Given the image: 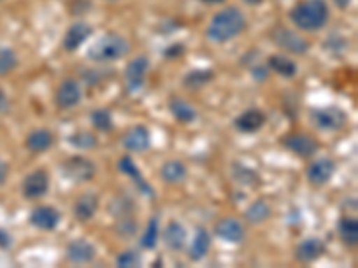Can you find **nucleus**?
Wrapping results in <instances>:
<instances>
[{"instance_id":"f704fd0d","label":"nucleus","mask_w":358,"mask_h":268,"mask_svg":"<svg viewBox=\"0 0 358 268\" xmlns=\"http://www.w3.org/2000/svg\"><path fill=\"white\" fill-rule=\"evenodd\" d=\"M158 238H159V223H158V218H151L149 220V223H147L145 228V232H143V236L140 238V245H142V248H147V251H152V248L156 247V244H158Z\"/></svg>"},{"instance_id":"a18cd8bd","label":"nucleus","mask_w":358,"mask_h":268,"mask_svg":"<svg viewBox=\"0 0 358 268\" xmlns=\"http://www.w3.org/2000/svg\"><path fill=\"white\" fill-rule=\"evenodd\" d=\"M203 2H210V4H217V2H224V0H203Z\"/></svg>"},{"instance_id":"ea45409f","label":"nucleus","mask_w":358,"mask_h":268,"mask_svg":"<svg viewBox=\"0 0 358 268\" xmlns=\"http://www.w3.org/2000/svg\"><path fill=\"white\" fill-rule=\"evenodd\" d=\"M11 110V102H9V97L6 95V91L0 88V114H6L9 113Z\"/></svg>"},{"instance_id":"a211bd4d","label":"nucleus","mask_w":358,"mask_h":268,"mask_svg":"<svg viewBox=\"0 0 358 268\" xmlns=\"http://www.w3.org/2000/svg\"><path fill=\"white\" fill-rule=\"evenodd\" d=\"M152 143L151 131L145 126H134L122 136V147L129 152H145Z\"/></svg>"},{"instance_id":"7ed1b4c3","label":"nucleus","mask_w":358,"mask_h":268,"mask_svg":"<svg viewBox=\"0 0 358 268\" xmlns=\"http://www.w3.org/2000/svg\"><path fill=\"white\" fill-rule=\"evenodd\" d=\"M131 52V43L118 33H106L92 43L86 57L94 63H110L122 59Z\"/></svg>"},{"instance_id":"a878e982","label":"nucleus","mask_w":358,"mask_h":268,"mask_svg":"<svg viewBox=\"0 0 358 268\" xmlns=\"http://www.w3.org/2000/svg\"><path fill=\"white\" fill-rule=\"evenodd\" d=\"M267 66L271 72H276L280 77L292 79L297 75V63L283 54H274L267 59Z\"/></svg>"},{"instance_id":"c756f323","label":"nucleus","mask_w":358,"mask_h":268,"mask_svg":"<svg viewBox=\"0 0 358 268\" xmlns=\"http://www.w3.org/2000/svg\"><path fill=\"white\" fill-rule=\"evenodd\" d=\"M215 79V73L213 70H190L183 77V86L187 89H201L204 86H208L210 82Z\"/></svg>"},{"instance_id":"0eeeda50","label":"nucleus","mask_w":358,"mask_h":268,"mask_svg":"<svg viewBox=\"0 0 358 268\" xmlns=\"http://www.w3.org/2000/svg\"><path fill=\"white\" fill-rule=\"evenodd\" d=\"M149 70H151V59L143 54L133 57L127 63L126 70H124V81H126V88L129 94H136L143 88Z\"/></svg>"},{"instance_id":"412c9836","label":"nucleus","mask_w":358,"mask_h":268,"mask_svg":"<svg viewBox=\"0 0 358 268\" xmlns=\"http://www.w3.org/2000/svg\"><path fill=\"white\" fill-rule=\"evenodd\" d=\"M162 240L169 251L172 252L183 251L188 240L187 228H185L181 222H178V220H171V222L165 225V229H163Z\"/></svg>"},{"instance_id":"4c0bfd02","label":"nucleus","mask_w":358,"mask_h":268,"mask_svg":"<svg viewBox=\"0 0 358 268\" xmlns=\"http://www.w3.org/2000/svg\"><path fill=\"white\" fill-rule=\"evenodd\" d=\"M268 72H271V70H268L267 65H255L251 68V75L255 79H257L258 82L267 81V79H268Z\"/></svg>"},{"instance_id":"473e14b6","label":"nucleus","mask_w":358,"mask_h":268,"mask_svg":"<svg viewBox=\"0 0 358 268\" xmlns=\"http://www.w3.org/2000/svg\"><path fill=\"white\" fill-rule=\"evenodd\" d=\"M90 120H92V126L95 127L101 133H111L115 127L113 117H111V111L106 107H99L94 113L90 114Z\"/></svg>"},{"instance_id":"ddd939ff","label":"nucleus","mask_w":358,"mask_h":268,"mask_svg":"<svg viewBox=\"0 0 358 268\" xmlns=\"http://www.w3.org/2000/svg\"><path fill=\"white\" fill-rule=\"evenodd\" d=\"M97 258V247L86 238H76L66 245V260L72 265H88Z\"/></svg>"},{"instance_id":"6e6552de","label":"nucleus","mask_w":358,"mask_h":268,"mask_svg":"<svg viewBox=\"0 0 358 268\" xmlns=\"http://www.w3.org/2000/svg\"><path fill=\"white\" fill-rule=\"evenodd\" d=\"M281 143H283V147H285L287 151H290L292 154H296L297 158L303 159L313 158V156L319 152V149H321V143L313 138L312 134L306 133L287 134V136H283Z\"/></svg>"},{"instance_id":"5701e85b","label":"nucleus","mask_w":358,"mask_h":268,"mask_svg":"<svg viewBox=\"0 0 358 268\" xmlns=\"http://www.w3.org/2000/svg\"><path fill=\"white\" fill-rule=\"evenodd\" d=\"M54 145V134L47 129H34L27 134L25 147L33 154H43Z\"/></svg>"},{"instance_id":"49530a36","label":"nucleus","mask_w":358,"mask_h":268,"mask_svg":"<svg viewBox=\"0 0 358 268\" xmlns=\"http://www.w3.org/2000/svg\"><path fill=\"white\" fill-rule=\"evenodd\" d=\"M108 2H117V0H108Z\"/></svg>"},{"instance_id":"e433bc0d","label":"nucleus","mask_w":358,"mask_h":268,"mask_svg":"<svg viewBox=\"0 0 358 268\" xmlns=\"http://www.w3.org/2000/svg\"><path fill=\"white\" fill-rule=\"evenodd\" d=\"M111 215L118 216H127V215H133V202H131L127 197H117V199L111 202V209H110Z\"/></svg>"},{"instance_id":"b1692460","label":"nucleus","mask_w":358,"mask_h":268,"mask_svg":"<svg viewBox=\"0 0 358 268\" xmlns=\"http://www.w3.org/2000/svg\"><path fill=\"white\" fill-rule=\"evenodd\" d=\"M169 111L176 118V122L183 124V126L192 124L197 118L196 106H192L190 102L179 97H172L169 100Z\"/></svg>"},{"instance_id":"dca6fc26","label":"nucleus","mask_w":358,"mask_h":268,"mask_svg":"<svg viewBox=\"0 0 358 268\" xmlns=\"http://www.w3.org/2000/svg\"><path fill=\"white\" fill-rule=\"evenodd\" d=\"M117 167H118V172H120V174H124V175H127V177L133 179V183L136 184V188H138L142 195L155 199V190H152L151 184L147 183L145 177H143L142 172H140V168L136 167V163L133 161V158H131V156H122V158L118 159Z\"/></svg>"},{"instance_id":"393cba45","label":"nucleus","mask_w":358,"mask_h":268,"mask_svg":"<svg viewBox=\"0 0 358 268\" xmlns=\"http://www.w3.org/2000/svg\"><path fill=\"white\" fill-rule=\"evenodd\" d=\"M210 247H212V234L208 232V229L197 228L196 234H194V240H192L188 258L192 261H196V263L197 261H203L208 256Z\"/></svg>"},{"instance_id":"a19ab883","label":"nucleus","mask_w":358,"mask_h":268,"mask_svg":"<svg viewBox=\"0 0 358 268\" xmlns=\"http://www.w3.org/2000/svg\"><path fill=\"white\" fill-rule=\"evenodd\" d=\"M13 245V236L6 229H0V248H9Z\"/></svg>"},{"instance_id":"2eb2a0df","label":"nucleus","mask_w":358,"mask_h":268,"mask_svg":"<svg viewBox=\"0 0 358 268\" xmlns=\"http://www.w3.org/2000/svg\"><path fill=\"white\" fill-rule=\"evenodd\" d=\"M29 222L40 231H54L62 222V213L54 206H36L29 215Z\"/></svg>"},{"instance_id":"20e7f679","label":"nucleus","mask_w":358,"mask_h":268,"mask_svg":"<svg viewBox=\"0 0 358 268\" xmlns=\"http://www.w3.org/2000/svg\"><path fill=\"white\" fill-rule=\"evenodd\" d=\"M268 38H271V41L276 45L278 49H281L287 54H292V56H305L310 50L308 40H305L301 34L292 31V29L283 27V25H274L268 31Z\"/></svg>"},{"instance_id":"bb28decb","label":"nucleus","mask_w":358,"mask_h":268,"mask_svg":"<svg viewBox=\"0 0 358 268\" xmlns=\"http://www.w3.org/2000/svg\"><path fill=\"white\" fill-rule=\"evenodd\" d=\"M231 175H233V181H235L236 184H241V186L258 188L262 184L260 175L252 170V168L242 165V163H235V165H233Z\"/></svg>"},{"instance_id":"9b49d317","label":"nucleus","mask_w":358,"mask_h":268,"mask_svg":"<svg viewBox=\"0 0 358 268\" xmlns=\"http://www.w3.org/2000/svg\"><path fill=\"white\" fill-rule=\"evenodd\" d=\"M337 170V165L331 158H321L315 159L313 163H310L308 168H306V179L312 186H324L331 181V177L335 175Z\"/></svg>"},{"instance_id":"58836bf2","label":"nucleus","mask_w":358,"mask_h":268,"mask_svg":"<svg viewBox=\"0 0 358 268\" xmlns=\"http://www.w3.org/2000/svg\"><path fill=\"white\" fill-rule=\"evenodd\" d=\"M183 54H185V47L181 43H174V45H171L169 49L163 50V56L169 57V59H172V57L183 56Z\"/></svg>"},{"instance_id":"2f4dec72","label":"nucleus","mask_w":358,"mask_h":268,"mask_svg":"<svg viewBox=\"0 0 358 268\" xmlns=\"http://www.w3.org/2000/svg\"><path fill=\"white\" fill-rule=\"evenodd\" d=\"M115 232H117L118 238L129 240V238H133L138 232V220L134 218L133 215L118 216L117 223H115Z\"/></svg>"},{"instance_id":"4468645a","label":"nucleus","mask_w":358,"mask_h":268,"mask_svg":"<svg viewBox=\"0 0 358 268\" xmlns=\"http://www.w3.org/2000/svg\"><path fill=\"white\" fill-rule=\"evenodd\" d=\"M92 34H94V27H92V25L86 24V22L83 20L73 22V24L66 29L65 36H63V49H65L66 52H76L79 47H83V45L88 41V38L92 36Z\"/></svg>"},{"instance_id":"1a4fd4ad","label":"nucleus","mask_w":358,"mask_h":268,"mask_svg":"<svg viewBox=\"0 0 358 268\" xmlns=\"http://www.w3.org/2000/svg\"><path fill=\"white\" fill-rule=\"evenodd\" d=\"M54 100H56L57 110L62 111H69L72 107L79 106L83 100V88L78 79L66 77L65 81H62V84L57 86L56 89Z\"/></svg>"},{"instance_id":"39448f33","label":"nucleus","mask_w":358,"mask_h":268,"mask_svg":"<svg viewBox=\"0 0 358 268\" xmlns=\"http://www.w3.org/2000/svg\"><path fill=\"white\" fill-rule=\"evenodd\" d=\"M59 172L70 183H90L97 174V165L85 156H72L59 165Z\"/></svg>"},{"instance_id":"f257e3e1","label":"nucleus","mask_w":358,"mask_h":268,"mask_svg":"<svg viewBox=\"0 0 358 268\" xmlns=\"http://www.w3.org/2000/svg\"><path fill=\"white\" fill-rule=\"evenodd\" d=\"M248 29V18L236 6H228L213 15L206 27V38L213 43H228Z\"/></svg>"},{"instance_id":"c85d7f7f","label":"nucleus","mask_w":358,"mask_h":268,"mask_svg":"<svg viewBox=\"0 0 358 268\" xmlns=\"http://www.w3.org/2000/svg\"><path fill=\"white\" fill-rule=\"evenodd\" d=\"M271 215H273V209L264 199H257L255 202L249 204V207L245 209V220L251 225H260L265 220L271 218Z\"/></svg>"},{"instance_id":"79ce46f5","label":"nucleus","mask_w":358,"mask_h":268,"mask_svg":"<svg viewBox=\"0 0 358 268\" xmlns=\"http://www.w3.org/2000/svg\"><path fill=\"white\" fill-rule=\"evenodd\" d=\"M8 175H9V165L4 161V159H0V184L6 183Z\"/></svg>"},{"instance_id":"f8f14e48","label":"nucleus","mask_w":358,"mask_h":268,"mask_svg":"<svg viewBox=\"0 0 358 268\" xmlns=\"http://www.w3.org/2000/svg\"><path fill=\"white\" fill-rule=\"evenodd\" d=\"M217 238H220L226 244H242L245 240V228L241 220L233 218V216H226V218H220L215 223V229H213Z\"/></svg>"},{"instance_id":"aec40b11","label":"nucleus","mask_w":358,"mask_h":268,"mask_svg":"<svg viewBox=\"0 0 358 268\" xmlns=\"http://www.w3.org/2000/svg\"><path fill=\"white\" fill-rule=\"evenodd\" d=\"M265 122H267V117H265L264 111L258 110V107H249L233 120V126L236 131L244 134H255L265 126Z\"/></svg>"},{"instance_id":"37998d69","label":"nucleus","mask_w":358,"mask_h":268,"mask_svg":"<svg viewBox=\"0 0 358 268\" xmlns=\"http://www.w3.org/2000/svg\"><path fill=\"white\" fill-rule=\"evenodd\" d=\"M334 2L337 4L338 9H348L351 4V0H334Z\"/></svg>"},{"instance_id":"423d86ee","label":"nucleus","mask_w":358,"mask_h":268,"mask_svg":"<svg viewBox=\"0 0 358 268\" xmlns=\"http://www.w3.org/2000/svg\"><path fill=\"white\" fill-rule=\"evenodd\" d=\"M310 120L319 131L335 133V131H341L348 124V113L338 106L313 107L310 111Z\"/></svg>"},{"instance_id":"4be33fe9","label":"nucleus","mask_w":358,"mask_h":268,"mask_svg":"<svg viewBox=\"0 0 358 268\" xmlns=\"http://www.w3.org/2000/svg\"><path fill=\"white\" fill-rule=\"evenodd\" d=\"M159 177L163 183L167 184H179L183 183L185 179L188 177V168L183 161L179 159H169L162 165L159 168Z\"/></svg>"},{"instance_id":"6ab92c4d","label":"nucleus","mask_w":358,"mask_h":268,"mask_svg":"<svg viewBox=\"0 0 358 268\" xmlns=\"http://www.w3.org/2000/svg\"><path fill=\"white\" fill-rule=\"evenodd\" d=\"M326 254V244L317 238V236H310L306 240H303L301 244L296 247V252H294V256H296V261L303 265L313 263V261H317L319 258H322Z\"/></svg>"},{"instance_id":"cd10ccee","label":"nucleus","mask_w":358,"mask_h":268,"mask_svg":"<svg viewBox=\"0 0 358 268\" xmlns=\"http://www.w3.org/2000/svg\"><path fill=\"white\" fill-rule=\"evenodd\" d=\"M338 236H341L342 244L346 247H357L358 244V222L357 218H351V216H342L337 223Z\"/></svg>"},{"instance_id":"c9c22d12","label":"nucleus","mask_w":358,"mask_h":268,"mask_svg":"<svg viewBox=\"0 0 358 268\" xmlns=\"http://www.w3.org/2000/svg\"><path fill=\"white\" fill-rule=\"evenodd\" d=\"M142 254L136 248H127V251L120 252L115 260V265L120 268H134L142 265Z\"/></svg>"},{"instance_id":"de8ad7c7","label":"nucleus","mask_w":358,"mask_h":268,"mask_svg":"<svg viewBox=\"0 0 358 268\" xmlns=\"http://www.w3.org/2000/svg\"><path fill=\"white\" fill-rule=\"evenodd\" d=\"M0 2H2V0H0Z\"/></svg>"},{"instance_id":"72a5a7b5","label":"nucleus","mask_w":358,"mask_h":268,"mask_svg":"<svg viewBox=\"0 0 358 268\" xmlns=\"http://www.w3.org/2000/svg\"><path fill=\"white\" fill-rule=\"evenodd\" d=\"M18 66L17 52L9 47H0V77H6L15 72Z\"/></svg>"},{"instance_id":"f03ea898","label":"nucleus","mask_w":358,"mask_h":268,"mask_svg":"<svg viewBox=\"0 0 358 268\" xmlns=\"http://www.w3.org/2000/svg\"><path fill=\"white\" fill-rule=\"evenodd\" d=\"M294 27L305 33H317L330 22V6L326 0H301L289 13Z\"/></svg>"},{"instance_id":"7c9ffc66","label":"nucleus","mask_w":358,"mask_h":268,"mask_svg":"<svg viewBox=\"0 0 358 268\" xmlns=\"http://www.w3.org/2000/svg\"><path fill=\"white\" fill-rule=\"evenodd\" d=\"M69 143L78 151H92L99 145V138L90 131H76L69 136Z\"/></svg>"},{"instance_id":"c03bdc74","label":"nucleus","mask_w":358,"mask_h":268,"mask_svg":"<svg viewBox=\"0 0 358 268\" xmlns=\"http://www.w3.org/2000/svg\"><path fill=\"white\" fill-rule=\"evenodd\" d=\"M242 2H244V4H248V6H260L264 0H242Z\"/></svg>"},{"instance_id":"9d476101","label":"nucleus","mask_w":358,"mask_h":268,"mask_svg":"<svg viewBox=\"0 0 358 268\" xmlns=\"http://www.w3.org/2000/svg\"><path fill=\"white\" fill-rule=\"evenodd\" d=\"M49 188V174H47V170H43V168H38V170H33L31 174L25 175L24 183H22V195L27 200H36L41 199L43 195H47Z\"/></svg>"},{"instance_id":"f3484780","label":"nucleus","mask_w":358,"mask_h":268,"mask_svg":"<svg viewBox=\"0 0 358 268\" xmlns=\"http://www.w3.org/2000/svg\"><path fill=\"white\" fill-rule=\"evenodd\" d=\"M99 206H101V199H99L97 193H94V191H86V193H83V195H79L78 199H76V202H73L72 206V213L78 222L86 223L97 215Z\"/></svg>"}]
</instances>
